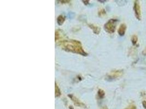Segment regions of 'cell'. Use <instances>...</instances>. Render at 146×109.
<instances>
[{
    "mask_svg": "<svg viewBox=\"0 0 146 109\" xmlns=\"http://www.w3.org/2000/svg\"><path fill=\"white\" fill-rule=\"evenodd\" d=\"M61 46L66 50L80 54L82 55H87L80 41H64L61 43Z\"/></svg>",
    "mask_w": 146,
    "mask_h": 109,
    "instance_id": "obj_1",
    "label": "cell"
},
{
    "mask_svg": "<svg viewBox=\"0 0 146 109\" xmlns=\"http://www.w3.org/2000/svg\"><path fill=\"white\" fill-rule=\"evenodd\" d=\"M117 20L116 19H110L104 26L105 30L110 33L114 32L116 27V23Z\"/></svg>",
    "mask_w": 146,
    "mask_h": 109,
    "instance_id": "obj_2",
    "label": "cell"
},
{
    "mask_svg": "<svg viewBox=\"0 0 146 109\" xmlns=\"http://www.w3.org/2000/svg\"><path fill=\"white\" fill-rule=\"evenodd\" d=\"M135 13V15L136 17L139 20L141 19V8L139 6V1H136L134 3V8H133Z\"/></svg>",
    "mask_w": 146,
    "mask_h": 109,
    "instance_id": "obj_3",
    "label": "cell"
},
{
    "mask_svg": "<svg viewBox=\"0 0 146 109\" xmlns=\"http://www.w3.org/2000/svg\"><path fill=\"white\" fill-rule=\"evenodd\" d=\"M123 74V72L122 71L120 70H117V71H114V72H112L110 73L108 77L110 79H113L117 78L119 76H122Z\"/></svg>",
    "mask_w": 146,
    "mask_h": 109,
    "instance_id": "obj_4",
    "label": "cell"
},
{
    "mask_svg": "<svg viewBox=\"0 0 146 109\" xmlns=\"http://www.w3.org/2000/svg\"><path fill=\"white\" fill-rule=\"evenodd\" d=\"M126 30V26L125 24H122L119 27V28L118 29V34H119L120 36H123L125 34V31Z\"/></svg>",
    "mask_w": 146,
    "mask_h": 109,
    "instance_id": "obj_5",
    "label": "cell"
},
{
    "mask_svg": "<svg viewBox=\"0 0 146 109\" xmlns=\"http://www.w3.org/2000/svg\"><path fill=\"white\" fill-rule=\"evenodd\" d=\"M65 18L62 15H60L58 16V18L57 19L58 24H59V25H61L63 24L64 22L65 21Z\"/></svg>",
    "mask_w": 146,
    "mask_h": 109,
    "instance_id": "obj_6",
    "label": "cell"
},
{
    "mask_svg": "<svg viewBox=\"0 0 146 109\" xmlns=\"http://www.w3.org/2000/svg\"><path fill=\"white\" fill-rule=\"evenodd\" d=\"M60 95H61V92H60V90L57 86V83H55V97H59Z\"/></svg>",
    "mask_w": 146,
    "mask_h": 109,
    "instance_id": "obj_7",
    "label": "cell"
},
{
    "mask_svg": "<svg viewBox=\"0 0 146 109\" xmlns=\"http://www.w3.org/2000/svg\"><path fill=\"white\" fill-rule=\"evenodd\" d=\"M137 40H138V38H137V37L136 35H133L132 37V38H131V41H132V43L133 45L136 44L137 42Z\"/></svg>",
    "mask_w": 146,
    "mask_h": 109,
    "instance_id": "obj_8",
    "label": "cell"
},
{
    "mask_svg": "<svg viewBox=\"0 0 146 109\" xmlns=\"http://www.w3.org/2000/svg\"><path fill=\"white\" fill-rule=\"evenodd\" d=\"M105 92L102 89H99V91H98V95H99L100 98H103L104 96H105Z\"/></svg>",
    "mask_w": 146,
    "mask_h": 109,
    "instance_id": "obj_9",
    "label": "cell"
},
{
    "mask_svg": "<svg viewBox=\"0 0 146 109\" xmlns=\"http://www.w3.org/2000/svg\"><path fill=\"white\" fill-rule=\"evenodd\" d=\"M126 109H136V107H135V106H133V105H131V106H129L128 108H127Z\"/></svg>",
    "mask_w": 146,
    "mask_h": 109,
    "instance_id": "obj_10",
    "label": "cell"
},
{
    "mask_svg": "<svg viewBox=\"0 0 146 109\" xmlns=\"http://www.w3.org/2000/svg\"><path fill=\"white\" fill-rule=\"evenodd\" d=\"M142 104H143V106L144 108H145V109H146V101L143 102Z\"/></svg>",
    "mask_w": 146,
    "mask_h": 109,
    "instance_id": "obj_11",
    "label": "cell"
},
{
    "mask_svg": "<svg viewBox=\"0 0 146 109\" xmlns=\"http://www.w3.org/2000/svg\"><path fill=\"white\" fill-rule=\"evenodd\" d=\"M107 109V108H104V109Z\"/></svg>",
    "mask_w": 146,
    "mask_h": 109,
    "instance_id": "obj_12",
    "label": "cell"
}]
</instances>
